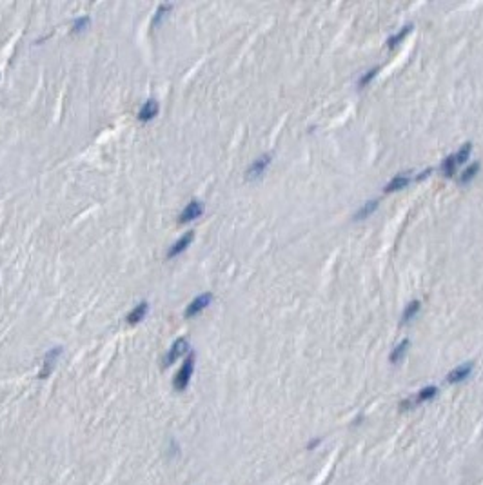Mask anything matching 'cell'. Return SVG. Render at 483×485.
Returning <instances> with one entry per match:
<instances>
[{
  "label": "cell",
  "mask_w": 483,
  "mask_h": 485,
  "mask_svg": "<svg viewBox=\"0 0 483 485\" xmlns=\"http://www.w3.org/2000/svg\"><path fill=\"white\" fill-rule=\"evenodd\" d=\"M193 371H195V355H189L187 356V360L183 362V365L180 367V371L176 373L175 380H173V385H175L176 391H186L187 385H189V382H191V376H193Z\"/></svg>",
  "instance_id": "cell-1"
},
{
  "label": "cell",
  "mask_w": 483,
  "mask_h": 485,
  "mask_svg": "<svg viewBox=\"0 0 483 485\" xmlns=\"http://www.w3.org/2000/svg\"><path fill=\"white\" fill-rule=\"evenodd\" d=\"M62 353H64V349H62V347H53V349H49L48 353H45L44 363H42V371L38 373V378L45 380L49 375H51V373H53L55 363H57V360L62 356Z\"/></svg>",
  "instance_id": "cell-2"
},
{
  "label": "cell",
  "mask_w": 483,
  "mask_h": 485,
  "mask_svg": "<svg viewBox=\"0 0 483 485\" xmlns=\"http://www.w3.org/2000/svg\"><path fill=\"white\" fill-rule=\"evenodd\" d=\"M187 349H189V342H187L186 338H178L173 345H171V349L167 351L166 355V360H164V365L169 367L171 363H175L176 360L180 358L182 355H186Z\"/></svg>",
  "instance_id": "cell-3"
},
{
  "label": "cell",
  "mask_w": 483,
  "mask_h": 485,
  "mask_svg": "<svg viewBox=\"0 0 483 485\" xmlns=\"http://www.w3.org/2000/svg\"><path fill=\"white\" fill-rule=\"evenodd\" d=\"M203 213V204L200 200H191L189 204L183 207V211L180 213V224H186V222H191L195 218H198L200 215Z\"/></svg>",
  "instance_id": "cell-4"
},
{
  "label": "cell",
  "mask_w": 483,
  "mask_h": 485,
  "mask_svg": "<svg viewBox=\"0 0 483 485\" xmlns=\"http://www.w3.org/2000/svg\"><path fill=\"white\" fill-rule=\"evenodd\" d=\"M211 300H213V294L211 293H203V294H200V296H196L195 300H193L189 306H187V309H186V316L187 318H191V316H195V314H198L200 311H203L205 309L209 304H211Z\"/></svg>",
  "instance_id": "cell-5"
},
{
  "label": "cell",
  "mask_w": 483,
  "mask_h": 485,
  "mask_svg": "<svg viewBox=\"0 0 483 485\" xmlns=\"http://www.w3.org/2000/svg\"><path fill=\"white\" fill-rule=\"evenodd\" d=\"M472 369H474V363L472 362H467V363H462V365L454 367L449 375H447V382L449 383H459L463 382L465 378H469L472 373Z\"/></svg>",
  "instance_id": "cell-6"
},
{
  "label": "cell",
  "mask_w": 483,
  "mask_h": 485,
  "mask_svg": "<svg viewBox=\"0 0 483 485\" xmlns=\"http://www.w3.org/2000/svg\"><path fill=\"white\" fill-rule=\"evenodd\" d=\"M269 164H271V155H262L260 158H256L255 162L251 164V167H249V171H247V180H256V178H260V176L265 173V169H267V167H269Z\"/></svg>",
  "instance_id": "cell-7"
},
{
  "label": "cell",
  "mask_w": 483,
  "mask_h": 485,
  "mask_svg": "<svg viewBox=\"0 0 483 485\" xmlns=\"http://www.w3.org/2000/svg\"><path fill=\"white\" fill-rule=\"evenodd\" d=\"M156 114H158V102H156L154 98H149L147 102H144L140 111H138V119L142 120V122H149Z\"/></svg>",
  "instance_id": "cell-8"
},
{
  "label": "cell",
  "mask_w": 483,
  "mask_h": 485,
  "mask_svg": "<svg viewBox=\"0 0 483 485\" xmlns=\"http://www.w3.org/2000/svg\"><path fill=\"white\" fill-rule=\"evenodd\" d=\"M193 238H195V233L193 231H189V233H186L182 238H180L176 244H173L171 245V249L167 251V258H173V257H178L180 253H183L187 247H189V244L193 242Z\"/></svg>",
  "instance_id": "cell-9"
},
{
  "label": "cell",
  "mask_w": 483,
  "mask_h": 485,
  "mask_svg": "<svg viewBox=\"0 0 483 485\" xmlns=\"http://www.w3.org/2000/svg\"><path fill=\"white\" fill-rule=\"evenodd\" d=\"M436 395H438V389H436L434 385H429V387L422 389V391L418 392V396H416V400H407V402H403L402 407L405 409L407 405H410V407H412L414 404H422V402H429V400H432Z\"/></svg>",
  "instance_id": "cell-10"
},
{
  "label": "cell",
  "mask_w": 483,
  "mask_h": 485,
  "mask_svg": "<svg viewBox=\"0 0 483 485\" xmlns=\"http://www.w3.org/2000/svg\"><path fill=\"white\" fill-rule=\"evenodd\" d=\"M410 182V173H400V175H396L393 180H390L389 183H387L385 188V193H394V191H400V189H403L407 186V183Z\"/></svg>",
  "instance_id": "cell-11"
},
{
  "label": "cell",
  "mask_w": 483,
  "mask_h": 485,
  "mask_svg": "<svg viewBox=\"0 0 483 485\" xmlns=\"http://www.w3.org/2000/svg\"><path fill=\"white\" fill-rule=\"evenodd\" d=\"M147 311H149V304L147 302H140L136 307H134L133 311H131L129 314H127V322L129 324H138L140 320H144V316L147 314Z\"/></svg>",
  "instance_id": "cell-12"
},
{
  "label": "cell",
  "mask_w": 483,
  "mask_h": 485,
  "mask_svg": "<svg viewBox=\"0 0 483 485\" xmlns=\"http://www.w3.org/2000/svg\"><path fill=\"white\" fill-rule=\"evenodd\" d=\"M407 349H409V340H402L398 345L394 347L393 353H390V363H398L400 360L405 356Z\"/></svg>",
  "instance_id": "cell-13"
},
{
  "label": "cell",
  "mask_w": 483,
  "mask_h": 485,
  "mask_svg": "<svg viewBox=\"0 0 483 485\" xmlns=\"http://www.w3.org/2000/svg\"><path fill=\"white\" fill-rule=\"evenodd\" d=\"M410 31H412V26H403V28L400 29L398 33H394L393 37H390L389 40H387V44H389V48H394V45H396V44H400V42H402L403 38H405Z\"/></svg>",
  "instance_id": "cell-14"
},
{
  "label": "cell",
  "mask_w": 483,
  "mask_h": 485,
  "mask_svg": "<svg viewBox=\"0 0 483 485\" xmlns=\"http://www.w3.org/2000/svg\"><path fill=\"white\" fill-rule=\"evenodd\" d=\"M376 209H378V200H371V202H367V204L356 213V220H363V218L373 215Z\"/></svg>",
  "instance_id": "cell-15"
},
{
  "label": "cell",
  "mask_w": 483,
  "mask_h": 485,
  "mask_svg": "<svg viewBox=\"0 0 483 485\" xmlns=\"http://www.w3.org/2000/svg\"><path fill=\"white\" fill-rule=\"evenodd\" d=\"M420 307H422L420 300H412V302H410L409 306L405 307V311H403V324H407L409 320H412L414 316H416V313L420 311Z\"/></svg>",
  "instance_id": "cell-16"
},
{
  "label": "cell",
  "mask_w": 483,
  "mask_h": 485,
  "mask_svg": "<svg viewBox=\"0 0 483 485\" xmlns=\"http://www.w3.org/2000/svg\"><path fill=\"white\" fill-rule=\"evenodd\" d=\"M479 171V164L478 162H472L471 166L465 169V171L462 173V176H459V182L462 183H467V182H471L472 178L476 176V173Z\"/></svg>",
  "instance_id": "cell-17"
},
{
  "label": "cell",
  "mask_w": 483,
  "mask_h": 485,
  "mask_svg": "<svg viewBox=\"0 0 483 485\" xmlns=\"http://www.w3.org/2000/svg\"><path fill=\"white\" fill-rule=\"evenodd\" d=\"M456 166H458V164H456V156L449 155L445 160H443L442 171L445 173V176H452V175H454V171H456Z\"/></svg>",
  "instance_id": "cell-18"
},
{
  "label": "cell",
  "mask_w": 483,
  "mask_h": 485,
  "mask_svg": "<svg viewBox=\"0 0 483 485\" xmlns=\"http://www.w3.org/2000/svg\"><path fill=\"white\" fill-rule=\"evenodd\" d=\"M471 153H472V144H463L462 146V149H459L458 153H456V164H465L469 160V156H471Z\"/></svg>",
  "instance_id": "cell-19"
},
{
  "label": "cell",
  "mask_w": 483,
  "mask_h": 485,
  "mask_svg": "<svg viewBox=\"0 0 483 485\" xmlns=\"http://www.w3.org/2000/svg\"><path fill=\"white\" fill-rule=\"evenodd\" d=\"M378 71H380V67H373V70H371V71H367V73L360 78V87H365L367 84H369V82L373 80L374 77H376Z\"/></svg>",
  "instance_id": "cell-20"
},
{
  "label": "cell",
  "mask_w": 483,
  "mask_h": 485,
  "mask_svg": "<svg viewBox=\"0 0 483 485\" xmlns=\"http://www.w3.org/2000/svg\"><path fill=\"white\" fill-rule=\"evenodd\" d=\"M169 9H171L169 4H162V6H160V8L156 9V15H154V18H153V24H156V22H158L160 18L164 16V13H167Z\"/></svg>",
  "instance_id": "cell-21"
},
{
  "label": "cell",
  "mask_w": 483,
  "mask_h": 485,
  "mask_svg": "<svg viewBox=\"0 0 483 485\" xmlns=\"http://www.w3.org/2000/svg\"><path fill=\"white\" fill-rule=\"evenodd\" d=\"M87 24H89V18H87V16H82V18H78V20L75 22L73 29H75V31H82V29H84Z\"/></svg>",
  "instance_id": "cell-22"
}]
</instances>
